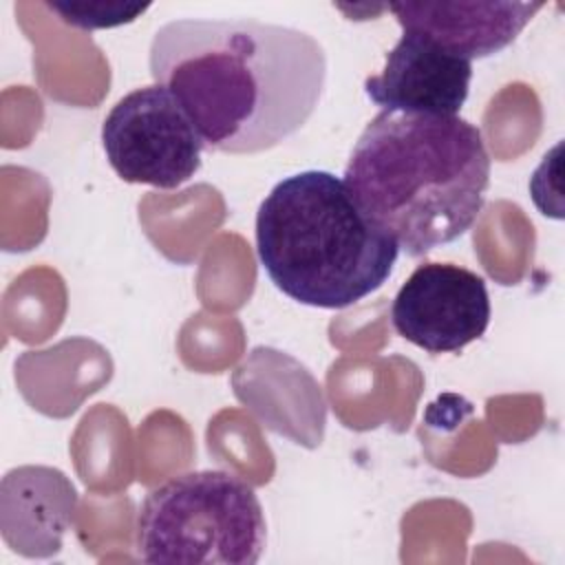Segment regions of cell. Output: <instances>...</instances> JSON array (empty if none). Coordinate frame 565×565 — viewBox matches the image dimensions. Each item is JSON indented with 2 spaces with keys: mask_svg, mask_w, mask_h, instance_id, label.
<instances>
[{
  "mask_svg": "<svg viewBox=\"0 0 565 565\" xmlns=\"http://www.w3.org/2000/svg\"><path fill=\"white\" fill-rule=\"evenodd\" d=\"M148 66L210 150L254 154L298 132L327 79L322 44L294 26L181 18L152 38Z\"/></svg>",
  "mask_w": 565,
  "mask_h": 565,
  "instance_id": "cell-1",
  "label": "cell"
},
{
  "mask_svg": "<svg viewBox=\"0 0 565 565\" xmlns=\"http://www.w3.org/2000/svg\"><path fill=\"white\" fill-rule=\"evenodd\" d=\"M342 181L399 249L417 258L463 236L483 210L490 154L468 119L380 110Z\"/></svg>",
  "mask_w": 565,
  "mask_h": 565,
  "instance_id": "cell-2",
  "label": "cell"
},
{
  "mask_svg": "<svg viewBox=\"0 0 565 565\" xmlns=\"http://www.w3.org/2000/svg\"><path fill=\"white\" fill-rule=\"evenodd\" d=\"M256 254L285 296L318 309H344L377 291L399 245L327 170L278 181L256 212Z\"/></svg>",
  "mask_w": 565,
  "mask_h": 565,
  "instance_id": "cell-3",
  "label": "cell"
},
{
  "mask_svg": "<svg viewBox=\"0 0 565 565\" xmlns=\"http://www.w3.org/2000/svg\"><path fill=\"white\" fill-rule=\"evenodd\" d=\"M267 541L254 488L227 470H190L152 488L137 512L146 563L254 565Z\"/></svg>",
  "mask_w": 565,
  "mask_h": 565,
  "instance_id": "cell-4",
  "label": "cell"
},
{
  "mask_svg": "<svg viewBox=\"0 0 565 565\" xmlns=\"http://www.w3.org/2000/svg\"><path fill=\"white\" fill-rule=\"evenodd\" d=\"M102 146L121 181L174 190L199 172L205 143L179 99L150 84L110 108L102 124Z\"/></svg>",
  "mask_w": 565,
  "mask_h": 565,
  "instance_id": "cell-5",
  "label": "cell"
},
{
  "mask_svg": "<svg viewBox=\"0 0 565 565\" xmlns=\"http://www.w3.org/2000/svg\"><path fill=\"white\" fill-rule=\"evenodd\" d=\"M486 280L452 263H424L406 278L391 305V320L404 340L428 353H455L490 324Z\"/></svg>",
  "mask_w": 565,
  "mask_h": 565,
  "instance_id": "cell-6",
  "label": "cell"
},
{
  "mask_svg": "<svg viewBox=\"0 0 565 565\" xmlns=\"http://www.w3.org/2000/svg\"><path fill=\"white\" fill-rule=\"evenodd\" d=\"M470 79V60L402 31L384 57V68L364 79V93L380 110L455 117L468 99Z\"/></svg>",
  "mask_w": 565,
  "mask_h": 565,
  "instance_id": "cell-7",
  "label": "cell"
},
{
  "mask_svg": "<svg viewBox=\"0 0 565 565\" xmlns=\"http://www.w3.org/2000/svg\"><path fill=\"white\" fill-rule=\"evenodd\" d=\"M545 2H393L386 9L402 31L424 35L466 60L510 46Z\"/></svg>",
  "mask_w": 565,
  "mask_h": 565,
  "instance_id": "cell-8",
  "label": "cell"
},
{
  "mask_svg": "<svg viewBox=\"0 0 565 565\" xmlns=\"http://www.w3.org/2000/svg\"><path fill=\"white\" fill-rule=\"evenodd\" d=\"M2 532L24 556L60 552L62 536L73 525L77 490L62 470L22 466L2 479Z\"/></svg>",
  "mask_w": 565,
  "mask_h": 565,
  "instance_id": "cell-9",
  "label": "cell"
},
{
  "mask_svg": "<svg viewBox=\"0 0 565 565\" xmlns=\"http://www.w3.org/2000/svg\"><path fill=\"white\" fill-rule=\"evenodd\" d=\"M46 7L68 26L82 31L115 29L135 22L150 9V2L124 0H49Z\"/></svg>",
  "mask_w": 565,
  "mask_h": 565,
  "instance_id": "cell-10",
  "label": "cell"
}]
</instances>
